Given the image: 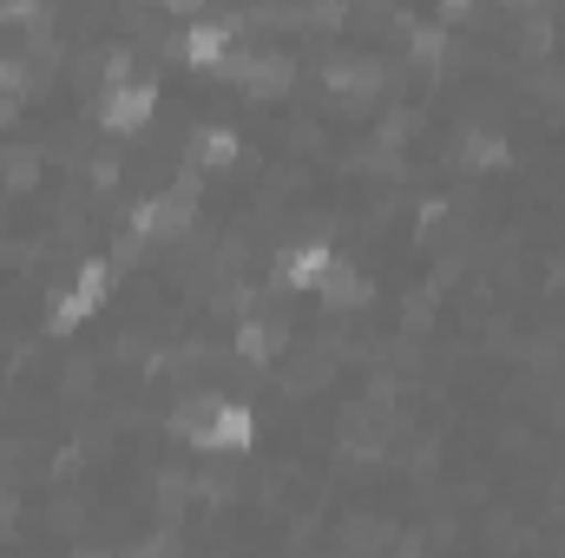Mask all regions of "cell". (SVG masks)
<instances>
[{"label":"cell","mask_w":565,"mask_h":558,"mask_svg":"<svg viewBox=\"0 0 565 558\" xmlns=\"http://www.w3.org/2000/svg\"><path fill=\"white\" fill-rule=\"evenodd\" d=\"M171 433H178V447H191L204 460H237V453H257L264 420L237 395H198V401H178Z\"/></svg>","instance_id":"cell-1"},{"label":"cell","mask_w":565,"mask_h":558,"mask_svg":"<svg viewBox=\"0 0 565 558\" xmlns=\"http://www.w3.org/2000/svg\"><path fill=\"white\" fill-rule=\"evenodd\" d=\"M113 296H119V257H86V264H79V277L46 302V335H53V342L79 335V329L113 302Z\"/></svg>","instance_id":"cell-3"},{"label":"cell","mask_w":565,"mask_h":558,"mask_svg":"<svg viewBox=\"0 0 565 558\" xmlns=\"http://www.w3.org/2000/svg\"><path fill=\"white\" fill-rule=\"evenodd\" d=\"M198 211H204V178H198V171H184L178 184H164V191L139 197V204L126 211V244H119V264H132L139 250H151V244H178V237H191Z\"/></svg>","instance_id":"cell-2"},{"label":"cell","mask_w":565,"mask_h":558,"mask_svg":"<svg viewBox=\"0 0 565 558\" xmlns=\"http://www.w3.org/2000/svg\"><path fill=\"white\" fill-rule=\"evenodd\" d=\"M46 0H0V26H40Z\"/></svg>","instance_id":"cell-11"},{"label":"cell","mask_w":565,"mask_h":558,"mask_svg":"<svg viewBox=\"0 0 565 558\" xmlns=\"http://www.w3.org/2000/svg\"><path fill=\"white\" fill-rule=\"evenodd\" d=\"M454 158H460V171L487 178V171H507L513 164V144L500 139V132H467V139L454 144Z\"/></svg>","instance_id":"cell-10"},{"label":"cell","mask_w":565,"mask_h":558,"mask_svg":"<svg viewBox=\"0 0 565 558\" xmlns=\"http://www.w3.org/2000/svg\"><path fill=\"white\" fill-rule=\"evenodd\" d=\"M282 342H289V322H270V315H244V322H237V335H231V355H237L244 368H270Z\"/></svg>","instance_id":"cell-7"},{"label":"cell","mask_w":565,"mask_h":558,"mask_svg":"<svg viewBox=\"0 0 565 558\" xmlns=\"http://www.w3.org/2000/svg\"><path fill=\"white\" fill-rule=\"evenodd\" d=\"M231 53H237V26H231V20H191V26L178 33V60H184L191 73H204V79H211Z\"/></svg>","instance_id":"cell-6"},{"label":"cell","mask_w":565,"mask_h":558,"mask_svg":"<svg viewBox=\"0 0 565 558\" xmlns=\"http://www.w3.org/2000/svg\"><path fill=\"white\" fill-rule=\"evenodd\" d=\"M434 7H440V13H467L473 0H434Z\"/></svg>","instance_id":"cell-13"},{"label":"cell","mask_w":565,"mask_h":558,"mask_svg":"<svg viewBox=\"0 0 565 558\" xmlns=\"http://www.w3.org/2000/svg\"><path fill=\"white\" fill-rule=\"evenodd\" d=\"M244 158V132L237 126H198L191 144H184V164L191 171H231Z\"/></svg>","instance_id":"cell-8"},{"label":"cell","mask_w":565,"mask_h":558,"mask_svg":"<svg viewBox=\"0 0 565 558\" xmlns=\"http://www.w3.org/2000/svg\"><path fill=\"white\" fill-rule=\"evenodd\" d=\"M151 7H164V13H198L204 0H151Z\"/></svg>","instance_id":"cell-12"},{"label":"cell","mask_w":565,"mask_h":558,"mask_svg":"<svg viewBox=\"0 0 565 558\" xmlns=\"http://www.w3.org/2000/svg\"><path fill=\"white\" fill-rule=\"evenodd\" d=\"M375 296H382V289H375V277H362L349 257L335 264V277L322 282V309H335V315H362Z\"/></svg>","instance_id":"cell-9"},{"label":"cell","mask_w":565,"mask_h":558,"mask_svg":"<svg viewBox=\"0 0 565 558\" xmlns=\"http://www.w3.org/2000/svg\"><path fill=\"white\" fill-rule=\"evenodd\" d=\"M335 264H342L335 237H302V244H282L277 250L270 277H277V289H289V296H322V282L335 277Z\"/></svg>","instance_id":"cell-5"},{"label":"cell","mask_w":565,"mask_h":558,"mask_svg":"<svg viewBox=\"0 0 565 558\" xmlns=\"http://www.w3.org/2000/svg\"><path fill=\"white\" fill-rule=\"evenodd\" d=\"M158 79H113V86H99V106H93V119H99V132L106 139H139L145 126L158 119Z\"/></svg>","instance_id":"cell-4"}]
</instances>
